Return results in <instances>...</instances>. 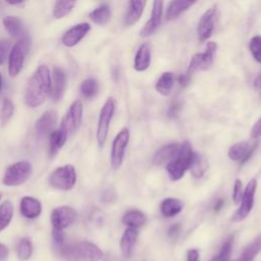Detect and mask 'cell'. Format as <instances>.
I'll use <instances>...</instances> for the list:
<instances>
[{
    "instance_id": "1",
    "label": "cell",
    "mask_w": 261,
    "mask_h": 261,
    "mask_svg": "<svg viewBox=\"0 0 261 261\" xmlns=\"http://www.w3.org/2000/svg\"><path fill=\"white\" fill-rule=\"evenodd\" d=\"M51 75L46 65H40L30 77L24 92V103L30 108L43 104L51 93Z\"/></svg>"
},
{
    "instance_id": "2",
    "label": "cell",
    "mask_w": 261,
    "mask_h": 261,
    "mask_svg": "<svg viewBox=\"0 0 261 261\" xmlns=\"http://www.w3.org/2000/svg\"><path fill=\"white\" fill-rule=\"evenodd\" d=\"M60 255L65 261H100L103 252L95 244L84 241L63 246Z\"/></svg>"
},
{
    "instance_id": "3",
    "label": "cell",
    "mask_w": 261,
    "mask_h": 261,
    "mask_svg": "<svg viewBox=\"0 0 261 261\" xmlns=\"http://www.w3.org/2000/svg\"><path fill=\"white\" fill-rule=\"evenodd\" d=\"M193 155L194 152L192 150L190 142L185 141L184 143H180V148L176 156L165 165V168L171 180L175 181L180 179L186 171L190 169Z\"/></svg>"
},
{
    "instance_id": "4",
    "label": "cell",
    "mask_w": 261,
    "mask_h": 261,
    "mask_svg": "<svg viewBox=\"0 0 261 261\" xmlns=\"http://www.w3.org/2000/svg\"><path fill=\"white\" fill-rule=\"evenodd\" d=\"M114 111H115V100L113 97H108L100 110L98 125H97L96 137H97L98 146L100 148H103V146L106 143L110 121L113 117Z\"/></svg>"
},
{
    "instance_id": "5",
    "label": "cell",
    "mask_w": 261,
    "mask_h": 261,
    "mask_svg": "<svg viewBox=\"0 0 261 261\" xmlns=\"http://www.w3.org/2000/svg\"><path fill=\"white\" fill-rule=\"evenodd\" d=\"M32 174V165L29 161H18L10 165L4 175L2 182L8 187H17L25 182Z\"/></svg>"
},
{
    "instance_id": "6",
    "label": "cell",
    "mask_w": 261,
    "mask_h": 261,
    "mask_svg": "<svg viewBox=\"0 0 261 261\" xmlns=\"http://www.w3.org/2000/svg\"><path fill=\"white\" fill-rule=\"evenodd\" d=\"M30 47L29 36L17 40L14 46L10 49L8 56V72L10 76H16L22 69L25 55Z\"/></svg>"
},
{
    "instance_id": "7",
    "label": "cell",
    "mask_w": 261,
    "mask_h": 261,
    "mask_svg": "<svg viewBox=\"0 0 261 261\" xmlns=\"http://www.w3.org/2000/svg\"><path fill=\"white\" fill-rule=\"evenodd\" d=\"M50 186L61 191L71 190L76 182L75 168L70 165H63L56 168L49 177Z\"/></svg>"
},
{
    "instance_id": "8",
    "label": "cell",
    "mask_w": 261,
    "mask_h": 261,
    "mask_svg": "<svg viewBox=\"0 0 261 261\" xmlns=\"http://www.w3.org/2000/svg\"><path fill=\"white\" fill-rule=\"evenodd\" d=\"M216 50H217V44L215 42H208L204 52L197 53L192 56L188 66L187 74L191 76V74L194 72L207 70L213 63Z\"/></svg>"
},
{
    "instance_id": "9",
    "label": "cell",
    "mask_w": 261,
    "mask_h": 261,
    "mask_svg": "<svg viewBox=\"0 0 261 261\" xmlns=\"http://www.w3.org/2000/svg\"><path fill=\"white\" fill-rule=\"evenodd\" d=\"M129 141V130L126 127L121 128L115 136L111 146L110 162L111 167L114 170H118L123 162L126 147Z\"/></svg>"
},
{
    "instance_id": "10",
    "label": "cell",
    "mask_w": 261,
    "mask_h": 261,
    "mask_svg": "<svg viewBox=\"0 0 261 261\" xmlns=\"http://www.w3.org/2000/svg\"><path fill=\"white\" fill-rule=\"evenodd\" d=\"M83 111H84L83 103L80 100H75L74 102H72L67 112L62 117L59 128L65 132L67 136H70L71 134H73L82 123Z\"/></svg>"
},
{
    "instance_id": "11",
    "label": "cell",
    "mask_w": 261,
    "mask_h": 261,
    "mask_svg": "<svg viewBox=\"0 0 261 261\" xmlns=\"http://www.w3.org/2000/svg\"><path fill=\"white\" fill-rule=\"evenodd\" d=\"M257 190V180L256 178H252L246 186L244 190V194L241 200V205L239 209L236 211V213L232 216V221L239 222L244 220L249 213L251 212L253 205H254V198H255V193Z\"/></svg>"
},
{
    "instance_id": "12",
    "label": "cell",
    "mask_w": 261,
    "mask_h": 261,
    "mask_svg": "<svg viewBox=\"0 0 261 261\" xmlns=\"http://www.w3.org/2000/svg\"><path fill=\"white\" fill-rule=\"evenodd\" d=\"M76 219V212L69 206H59L51 213V223L54 229L63 230L71 225Z\"/></svg>"
},
{
    "instance_id": "13",
    "label": "cell",
    "mask_w": 261,
    "mask_h": 261,
    "mask_svg": "<svg viewBox=\"0 0 261 261\" xmlns=\"http://www.w3.org/2000/svg\"><path fill=\"white\" fill-rule=\"evenodd\" d=\"M215 18H216V8L211 7L207 9L199 19V22L197 25V34L201 42L208 40L212 36L215 28Z\"/></svg>"
},
{
    "instance_id": "14",
    "label": "cell",
    "mask_w": 261,
    "mask_h": 261,
    "mask_svg": "<svg viewBox=\"0 0 261 261\" xmlns=\"http://www.w3.org/2000/svg\"><path fill=\"white\" fill-rule=\"evenodd\" d=\"M57 121V113L54 110L45 111L37 120L35 125V133L38 139H43L53 132Z\"/></svg>"
},
{
    "instance_id": "15",
    "label": "cell",
    "mask_w": 261,
    "mask_h": 261,
    "mask_svg": "<svg viewBox=\"0 0 261 261\" xmlns=\"http://www.w3.org/2000/svg\"><path fill=\"white\" fill-rule=\"evenodd\" d=\"M257 148V143L250 145L248 141H241L228 149V157L232 161H241V164H244L253 154L254 150Z\"/></svg>"
},
{
    "instance_id": "16",
    "label": "cell",
    "mask_w": 261,
    "mask_h": 261,
    "mask_svg": "<svg viewBox=\"0 0 261 261\" xmlns=\"http://www.w3.org/2000/svg\"><path fill=\"white\" fill-rule=\"evenodd\" d=\"M90 30L91 25L88 22H81L71 27L62 36V44L66 47L75 46L82 41V39L89 33Z\"/></svg>"
},
{
    "instance_id": "17",
    "label": "cell",
    "mask_w": 261,
    "mask_h": 261,
    "mask_svg": "<svg viewBox=\"0 0 261 261\" xmlns=\"http://www.w3.org/2000/svg\"><path fill=\"white\" fill-rule=\"evenodd\" d=\"M162 9H163V2L162 1H154L153 8L151 12V16L145 25L140 31V36L143 38L149 37L155 33L161 22L162 16Z\"/></svg>"
},
{
    "instance_id": "18",
    "label": "cell",
    "mask_w": 261,
    "mask_h": 261,
    "mask_svg": "<svg viewBox=\"0 0 261 261\" xmlns=\"http://www.w3.org/2000/svg\"><path fill=\"white\" fill-rule=\"evenodd\" d=\"M19 210L23 217L28 219H34L40 216L42 212V205L38 199L25 196L20 200Z\"/></svg>"
},
{
    "instance_id": "19",
    "label": "cell",
    "mask_w": 261,
    "mask_h": 261,
    "mask_svg": "<svg viewBox=\"0 0 261 261\" xmlns=\"http://www.w3.org/2000/svg\"><path fill=\"white\" fill-rule=\"evenodd\" d=\"M66 83L65 72L62 68L58 66H54L53 68V82L51 86V95L54 101H58L61 99L64 93Z\"/></svg>"
},
{
    "instance_id": "20",
    "label": "cell",
    "mask_w": 261,
    "mask_h": 261,
    "mask_svg": "<svg viewBox=\"0 0 261 261\" xmlns=\"http://www.w3.org/2000/svg\"><path fill=\"white\" fill-rule=\"evenodd\" d=\"M151 62V46L148 42L143 43L135 56L134 60V68L137 71H145Z\"/></svg>"
},
{
    "instance_id": "21",
    "label": "cell",
    "mask_w": 261,
    "mask_h": 261,
    "mask_svg": "<svg viewBox=\"0 0 261 261\" xmlns=\"http://www.w3.org/2000/svg\"><path fill=\"white\" fill-rule=\"evenodd\" d=\"M180 144H168L166 146H163L161 149H159L153 159V163L156 165H166L169 163L177 154L179 151Z\"/></svg>"
},
{
    "instance_id": "22",
    "label": "cell",
    "mask_w": 261,
    "mask_h": 261,
    "mask_svg": "<svg viewBox=\"0 0 261 261\" xmlns=\"http://www.w3.org/2000/svg\"><path fill=\"white\" fill-rule=\"evenodd\" d=\"M3 25L6 32L12 38H16L17 40H19L24 37H28L27 31L24 30L22 22L20 21L19 18L15 16H5L3 19Z\"/></svg>"
},
{
    "instance_id": "23",
    "label": "cell",
    "mask_w": 261,
    "mask_h": 261,
    "mask_svg": "<svg viewBox=\"0 0 261 261\" xmlns=\"http://www.w3.org/2000/svg\"><path fill=\"white\" fill-rule=\"evenodd\" d=\"M137 238H138V230L136 228L127 227L124 230V232L120 239L119 246H120L121 254L125 258H129L132 256Z\"/></svg>"
},
{
    "instance_id": "24",
    "label": "cell",
    "mask_w": 261,
    "mask_h": 261,
    "mask_svg": "<svg viewBox=\"0 0 261 261\" xmlns=\"http://www.w3.org/2000/svg\"><path fill=\"white\" fill-rule=\"evenodd\" d=\"M184 202L177 198H166L160 204V212L164 217H173L181 212Z\"/></svg>"
},
{
    "instance_id": "25",
    "label": "cell",
    "mask_w": 261,
    "mask_h": 261,
    "mask_svg": "<svg viewBox=\"0 0 261 261\" xmlns=\"http://www.w3.org/2000/svg\"><path fill=\"white\" fill-rule=\"evenodd\" d=\"M145 4H146L145 1H140V0H133L128 2V9L124 16L125 25H133L140 19L144 11Z\"/></svg>"
},
{
    "instance_id": "26",
    "label": "cell",
    "mask_w": 261,
    "mask_h": 261,
    "mask_svg": "<svg viewBox=\"0 0 261 261\" xmlns=\"http://www.w3.org/2000/svg\"><path fill=\"white\" fill-rule=\"evenodd\" d=\"M174 82H175L174 73L171 71H165L157 80L155 84V89L160 95L168 96L171 93Z\"/></svg>"
},
{
    "instance_id": "27",
    "label": "cell",
    "mask_w": 261,
    "mask_h": 261,
    "mask_svg": "<svg viewBox=\"0 0 261 261\" xmlns=\"http://www.w3.org/2000/svg\"><path fill=\"white\" fill-rule=\"evenodd\" d=\"M195 2L193 1H187V0H176L171 1L168 4L167 10H166V19L172 20L177 18L182 12L188 10Z\"/></svg>"
},
{
    "instance_id": "28",
    "label": "cell",
    "mask_w": 261,
    "mask_h": 261,
    "mask_svg": "<svg viewBox=\"0 0 261 261\" xmlns=\"http://www.w3.org/2000/svg\"><path fill=\"white\" fill-rule=\"evenodd\" d=\"M67 134L62 129H54L49 135V152L51 156H54L66 143Z\"/></svg>"
},
{
    "instance_id": "29",
    "label": "cell",
    "mask_w": 261,
    "mask_h": 261,
    "mask_svg": "<svg viewBox=\"0 0 261 261\" xmlns=\"http://www.w3.org/2000/svg\"><path fill=\"white\" fill-rule=\"evenodd\" d=\"M121 222L127 227L138 228L145 224L146 216L140 210H129L125 212L121 218Z\"/></svg>"
},
{
    "instance_id": "30",
    "label": "cell",
    "mask_w": 261,
    "mask_h": 261,
    "mask_svg": "<svg viewBox=\"0 0 261 261\" xmlns=\"http://www.w3.org/2000/svg\"><path fill=\"white\" fill-rule=\"evenodd\" d=\"M89 17L93 22L97 24H100V25L106 24L111 17V9L109 5L105 3L101 4L97 8H95L93 11L90 12Z\"/></svg>"
},
{
    "instance_id": "31",
    "label": "cell",
    "mask_w": 261,
    "mask_h": 261,
    "mask_svg": "<svg viewBox=\"0 0 261 261\" xmlns=\"http://www.w3.org/2000/svg\"><path fill=\"white\" fill-rule=\"evenodd\" d=\"M207 168H208V163L206 159L202 155H199L198 153H194L192 163L190 166V170L193 176L196 178H201L206 172Z\"/></svg>"
},
{
    "instance_id": "32",
    "label": "cell",
    "mask_w": 261,
    "mask_h": 261,
    "mask_svg": "<svg viewBox=\"0 0 261 261\" xmlns=\"http://www.w3.org/2000/svg\"><path fill=\"white\" fill-rule=\"evenodd\" d=\"M13 216V204L9 200H5L0 204V231L5 229Z\"/></svg>"
},
{
    "instance_id": "33",
    "label": "cell",
    "mask_w": 261,
    "mask_h": 261,
    "mask_svg": "<svg viewBox=\"0 0 261 261\" xmlns=\"http://www.w3.org/2000/svg\"><path fill=\"white\" fill-rule=\"evenodd\" d=\"M261 251V236L257 237L247 247H245L241 257L237 261H253L255 256Z\"/></svg>"
},
{
    "instance_id": "34",
    "label": "cell",
    "mask_w": 261,
    "mask_h": 261,
    "mask_svg": "<svg viewBox=\"0 0 261 261\" xmlns=\"http://www.w3.org/2000/svg\"><path fill=\"white\" fill-rule=\"evenodd\" d=\"M74 4H75V2H73V1H57V2H55L53 11H52L53 17L56 19L65 17L72 11Z\"/></svg>"
},
{
    "instance_id": "35",
    "label": "cell",
    "mask_w": 261,
    "mask_h": 261,
    "mask_svg": "<svg viewBox=\"0 0 261 261\" xmlns=\"http://www.w3.org/2000/svg\"><path fill=\"white\" fill-rule=\"evenodd\" d=\"M98 92H99V84L97 80L93 77H89L83 81L81 85V93L85 98L87 99L93 98L98 94Z\"/></svg>"
},
{
    "instance_id": "36",
    "label": "cell",
    "mask_w": 261,
    "mask_h": 261,
    "mask_svg": "<svg viewBox=\"0 0 261 261\" xmlns=\"http://www.w3.org/2000/svg\"><path fill=\"white\" fill-rule=\"evenodd\" d=\"M17 257L20 261H27L33 254V245L29 238H23L19 241L16 249Z\"/></svg>"
},
{
    "instance_id": "37",
    "label": "cell",
    "mask_w": 261,
    "mask_h": 261,
    "mask_svg": "<svg viewBox=\"0 0 261 261\" xmlns=\"http://www.w3.org/2000/svg\"><path fill=\"white\" fill-rule=\"evenodd\" d=\"M13 110H14V105H13L12 101L8 98H5L3 100V104H2V108H1V112H0V122H1L2 126L6 125L8 123V121L12 117Z\"/></svg>"
},
{
    "instance_id": "38",
    "label": "cell",
    "mask_w": 261,
    "mask_h": 261,
    "mask_svg": "<svg viewBox=\"0 0 261 261\" xmlns=\"http://www.w3.org/2000/svg\"><path fill=\"white\" fill-rule=\"evenodd\" d=\"M232 243H233V236H230L222 245L219 253L214 256L210 261H229L231 249H232Z\"/></svg>"
},
{
    "instance_id": "39",
    "label": "cell",
    "mask_w": 261,
    "mask_h": 261,
    "mask_svg": "<svg viewBox=\"0 0 261 261\" xmlns=\"http://www.w3.org/2000/svg\"><path fill=\"white\" fill-rule=\"evenodd\" d=\"M249 49L255 61H257L258 63H261V36L259 35L254 36L250 40Z\"/></svg>"
},
{
    "instance_id": "40",
    "label": "cell",
    "mask_w": 261,
    "mask_h": 261,
    "mask_svg": "<svg viewBox=\"0 0 261 261\" xmlns=\"http://www.w3.org/2000/svg\"><path fill=\"white\" fill-rule=\"evenodd\" d=\"M244 191H243V184L240 179H236L233 185V191H232V200L234 204H240L242 197H243Z\"/></svg>"
},
{
    "instance_id": "41",
    "label": "cell",
    "mask_w": 261,
    "mask_h": 261,
    "mask_svg": "<svg viewBox=\"0 0 261 261\" xmlns=\"http://www.w3.org/2000/svg\"><path fill=\"white\" fill-rule=\"evenodd\" d=\"M9 50H10V43L5 39L0 40V64H3L6 61Z\"/></svg>"
},
{
    "instance_id": "42",
    "label": "cell",
    "mask_w": 261,
    "mask_h": 261,
    "mask_svg": "<svg viewBox=\"0 0 261 261\" xmlns=\"http://www.w3.org/2000/svg\"><path fill=\"white\" fill-rule=\"evenodd\" d=\"M261 137V117L255 122L251 129V138L252 139H259Z\"/></svg>"
},
{
    "instance_id": "43",
    "label": "cell",
    "mask_w": 261,
    "mask_h": 261,
    "mask_svg": "<svg viewBox=\"0 0 261 261\" xmlns=\"http://www.w3.org/2000/svg\"><path fill=\"white\" fill-rule=\"evenodd\" d=\"M52 236H53V240L54 242L61 246L63 244V241H64V234H63V231L62 230H59V229H54L53 228V231H52Z\"/></svg>"
},
{
    "instance_id": "44",
    "label": "cell",
    "mask_w": 261,
    "mask_h": 261,
    "mask_svg": "<svg viewBox=\"0 0 261 261\" xmlns=\"http://www.w3.org/2000/svg\"><path fill=\"white\" fill-rule=\"evenodd\" d=\"M187 261H200L199 252L196 249H190L187 253Z\"/></svg>"
},
{
    "instance_id": "45",
    "label": "cell",
    "mask_w": 261,
    "mask_h": 261,
    "mask_svg": "<svg viewBox=\"0 0 261 261\" xmlns=\"http://www.w3.org/2000/svg\"><path fill=\"white\" fill-rule=\"evenodd\" d=\"M179 224L176 223V224H173L172 226H170V228L168 229V236L169 238L171 239H176V237L178 236V232H179Z\"/></svg>"
},
{
    "instance_id": "46",
    "label": "cell",
    "mask_w": 261,
    "mask_h": 261,
    "mask_svg": "<svg viewBox=\"0 0 261 261\" xmlns=\"http://www.w3.org/2000/svg\"><path fill=\"white\" fill-rule=\"evenodd\" d=\"M8 253H9L8 248L4 244L0 243V261L6 260L8 257Z\"/></svg>"
},
{
    "instance_id": "47",
    "label": "cell",
    "mask_w": 261,
    "mask_h": 261,
    "mask_svg": "<svg viewBox=\"0 0 261 261\" xmlns=\"http://www.w3.org/2000/svg\"><path fill=\"white\" fill-rule=\"evenodd\" d=\"M178 82H179V84H180L181 86L186 87V86L190 83V75H188L187 73L179 75V77H178Z\"/></svg>"
},
{
    "instance_id": "48",
    "label": "cell",
    "mask_w": 261,
    "mask_h": 261,
    "mask_svg": "<svg viewBox=\"0 0 261 261\" xmlns=\"http://www.w3.org/2000/svg\"><path fill=\"white\" fill-rule=\"evenodd\" d=\"M179 107H180V105L177 104V103L171 105L170 108H169V110H168V115H169V116H174V115L178 112Z\"/></svg>"
},
{
    "instance_id": "49",
    "label": "cell",
    "mask_w": 261,
    "mask_h": 261,
    "mask_svg": "<svg viewBox=\"0 0 261 261\" xmlns=\"http://www.w3.org/2000/svg\"><path fill=\"white\" fill-rule=\"evenodd\" d=\"M223 204H224V201H223L222 199H219V200L217 201V203L215 204V206H214V211H215V212H218V211L222 208Z\"/></svg>"
},
{
    "instance_id": "50",
    "label": "cell",
    "mask_w": 261,
    "mask_h": 261,
    "mask_svg": "<svg viewBox=\"0 0 261 261\" xmlns=\"http://www.w3.org/2000/svg\"><path fill=\"white\" fill-rule=\"evenodd\" d=\"M255 87L261 91V75L256 79V81H255Z\"/></svg>"
},
{
    "instance_id": "51",
    "label": "cell",
    "mask_w": 261,
    "mask_h": 261,
    "mask_svg": "<svg viewBox=\"0 0 261 261\" xmlns=\"http://www.w3.org/2000/svg\"><path fill=\"white\" fill-rule=\"evenodd\" d=\"M8 4H12V5H17V4H22V1H8Z\"/></svg>"
},
{
    "instance_id": "52",
    "label": "cell",
    "mask_w": 261,
    "mask_h": 261,
    "mask_svg": "<svg viewBox=\"0 0 261 261\" xmlns=\"http://www.w3.org/2000/svg\"><path fill=\"white\" fill-rule=\"evenodd\" d=\"M2 84H3V82H2V74L0 73V92H1V89H2Z\"/></svg>"
},
{
    "instance_id": "53",
    "label": "cell",
    "mask_w": 261,
    "mask_h": 261,
    "mask_svg": "<svg viewBox=\"0 0 261 261\" xmlns=\"http://www.w3.org/2000/svg\"><path fill=\"white\" fill-rule=\"evenodd\" d=\"M1 197H2V196H1V193H0V199H1Z\"/></svg>"
}]
</instances>
